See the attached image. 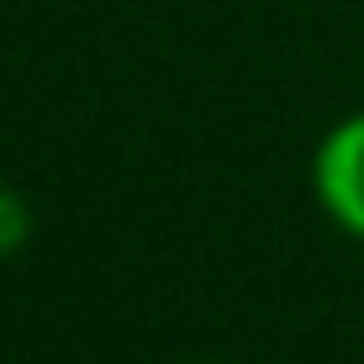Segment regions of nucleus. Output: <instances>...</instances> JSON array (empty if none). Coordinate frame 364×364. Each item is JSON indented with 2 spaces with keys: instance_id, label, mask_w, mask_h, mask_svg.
Instances as JSON below:
<instances>
[{
  "instance_id": "2",
  "label": "nucleus",
  "mask_w": 364,
  "mask_h": 364,
  "mask_svg": "<svg viewBox=\"0 0 364 364\" xmlns=\"http://www.w3.org/2000/svg\"><path fill=\"white\" fill-rule=\"evenodd\" d=\"M31 230H36V215H31V200L11 185H0V264L16 259L26 245H31Z\"/></svg>"
},
{
  "instance_id": "1",
  "label": "nucleus",
  "mask_w": 364,
  "mask_h": 364,
  "mask_svg": "<svg viewBox=\"0 0 364 364\" xmlns=\"http://www.w3.org/2000/svg\"><path fill=\"white\" fill-rule=\"evenodd\" d=\"M309 185L324 220L364 245V110L334 120L309 160Z\"/></svg>"
}]
</instances>
